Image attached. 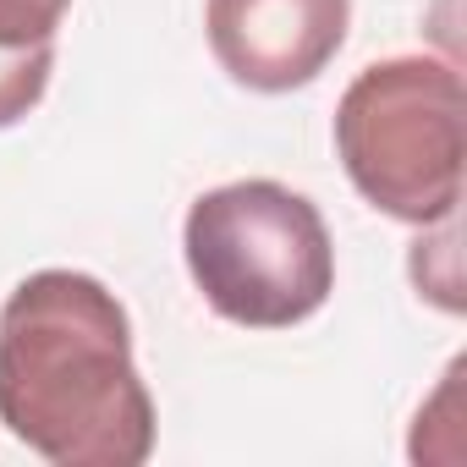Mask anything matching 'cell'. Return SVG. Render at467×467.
<instances>
[{
	"label": "cell",
	"mask_w": 467,
	"mask_h": 467,
	"mask_svg": "<svg viewBox=\"0 0 467 467\" xmlns=\"http://www.w3.org/2000/svg\"><path fill=\"white\" fill-rule=\"evenodd\" d=\"M0 423L56 467H138L154 401L116 292L83 270H39L0 308Z\"/></svg>",
	"instance_id": "obj_1"
},
{
	"label": "cell",
	"mask_w": 467,
	"mask_h": 467,
	"mask_svg": "<svg viewBox=\"0 0 467 467\" xmlns=\"http://www.w3.org/2000/svg\"><path fill=\"white\" fill-rule=\"evenodd\" d=\"M182 254L203 303L248 330H292L336 292L325 214L265 176L203 192L187 209Z\"/></svg>",
	"instance_id": "obj_2"
},
{
	"label": "cell",
	"mask_w": 467,
	"mask_h": 467,
	"mask_svg": "<svg viewBox=\"0 0 467 467\" xmlns=\"http://www.w3.org/2000/svg\"><path fill=\"white\" fill-rule=\"evenodd\" d=\"M336 154L379 214L440 225L462 203V72L440 56L363 67L336 105Z\"/></svg>",
	"instance_id": "obj_3"
},
{
	"label": "cell",
	"mask_w": 467,
	"mask_h": 467,
	"mask_svg": "<svg viewBox=\"0 0 467 467\" xmlns=\"http://www.w3.org/2000/svg\"><path fill=\"white\" fill-rule=\"evenodd\" d=\"M352 0H203V34L231 83L292 94L347 45Z\"/></svg>",
	"instance_id": "obj_4"
},
{
	"label": "cell",
	"mask_w": 467,
	"mask_h": 467,
	"mask_svg": "<svg viewBox=\"0 0 467 467\" xmlns=\"http://www.w3.org/2000/svg\"><path fill=\"white\" fill-rule=\"evenodd\" d=\"M56 72V45L34 50H0V127H17L50 88Z\"/></svg>",
	"instance_id": "obj_5"
},
{
	"label": "cell",
	"mask_w": 467,
	"mask_h": 467,
	"mask_svg": "<svg viewBox=\"0 0 467 467\" xmlns=\"http://www.w3.org/2000/svg\"><path fill=\"white\" fill-rule=\"evenodd\" d=\"M412 286L440 303L445 314H462V281H456V214L440 220L434 237L412 243Z\"/></svg>",
	"instance_id": "obj_6"
},
{
	"label": "cell",
	"mask_w": 467,
	"mask_h": 467,
	"mask_svg": "<svg viewBox=\"0 0 467 467\" xmlns=\"http://www.w3.org/2000/svg\"><path fill=\"white\" fill-rule=\"evenodd\" d=\"M72 0H0V50L56 45V28Z\"/></svg>",
	"instance_id": "obj_7"
}]
</instances>
